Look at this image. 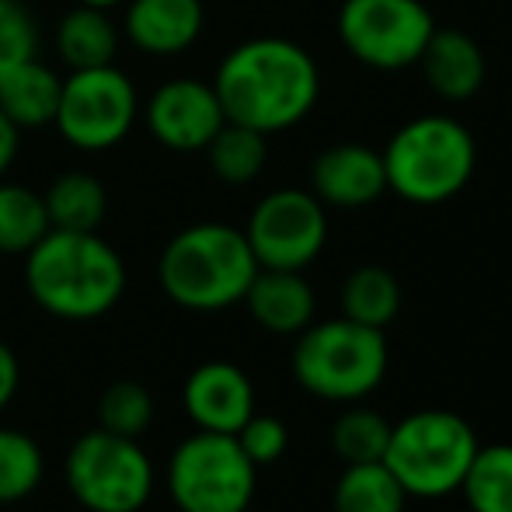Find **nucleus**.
<instances>
[{"mask_svg": "<svg viewBox=\"0 0 512 512\" xmlns=\"http://www.w3.org/2000/svg\"><path fill=\"white\" fill-rule=\"evenodd\" d=\"M46 460L28 432L0 429V506L21 502L39 488Z\"/></svg>", "mask_w": 512, "mask_h": 512, "instance_id": "a878e982", "label": "nucleus"}, {"mask_svg": "<svg viewBox=\"0 0 512 512\" xmlns=\"http://www.w3.org/2000/svg\"><path fill=\"white\" fill-rule=\"evenodd\" d=\"M98 422L115 436H143L154 422V398L136 380H115L112 387H105L102 401H98Z\"/></svg>", "mask_w": 512, "mask_h": 512, "instance_id": "cd10ccee", "label": "nucleus"}, {"mask_svg": "<svg viewBox=\"0 0 512 512\" xmlns=\"http://www.w3.org/2000/svg\"><path fill=\"white\" fill-rule=\"evenodd\" d=\"M335 25L345 53L380 74L415 67L436 32V18L422 0H342Z\"/></svg>", "mask_w": 512, "mask_h": 512, "instance_id": "9d476101", "label": "nucleus"}, {"mask_svg": "<svg viewBox=\"0 0 512 512\" xmlns=\"http://www.w3.org/2000/svg\"><path fill=\"white\" fill-rule=\"evenodd\" d=\"M115 49H119V28L102 7L77 4L56 25V53L70 70L105 67L115 60Z\"/></svg>", "mask_w": 512, "mask_h": 512, "instance_id": "6ab92c4d", "label": "nucleus"}, {"mask_svg": "<svg viewBox=\"0 0 512 512\" xmlns=\"http://www.w3.org/2000/svg\"><path fill=\"white\" fill-rule=\"evenodd\" d=\"M331 506L335 512H405L408 492L384 460L345 464L342 478L335 481Z\"/></svg>", "mask_w": 512, "mask_h": 512, "instance_id": "aec40b11", "label": "nucleus"}, {"mask_svg": "<svg viewBox=\"0 0 512 512\" xmlns=\"http://www.w3.org/2000/svg\"><path fill=\"white\" fill-rule=\"evenodd\" d=\"M380 157L387 192L411 206H443L471 185L478 143L453 115H415L387 140Z\"/></svg>", "mask_w": 512, "mask_h": 512, "instance_id": "20e7f679", "label": "nucleus"}, {"mask_svg": "<svg viewBox=\"0 0 512 512\" xmlns=\"http://www.w3.org/2000/svg\"><path fill=\"white\" fill-rule=\"evenodd\" d=\"M460 492L471 512H512V443L478 446Z\"/></svg>", "mask_w": 512, "mask_h": 512, "instance_id": "393cba45", "label": "nucleus"}, {"mask_svg": "<svg viewBox=\"0 0 512 512\" xmlns=\"http://www.w3.org/2000/svg\"><path fill=\"white\" fill-rule=\"evenodd\" d=\"M310 192L335 209L373 206L387 192L384 157L366 143H335L310 164Z\"/></svg>", "mask_w": 512, "mask_h": 512, "instance_id": "ddd939ff", "label": "nucleus"}, {"mask_svg": "<svg viewBox=\"0 0 512 512\" xmlns=\"http://www.w3.org/2000/svg\"><path fill=\"white\" fill-rule=\"evenodd\" d=\"M140 115V95L115 63L70 70L60 88L53 126L74 150L102 154L119 147Z\"/></svg>", "mask_w": 512, "mask_h": 512, "instance_id": "1a4fd4ad", "label": "nucleus"}, {"mask_svg": "<svg viewBox=\"0 0 512 512\" xmlns=\"http://www.w3.org/2000/svg\"><path fill=\"white\" fill-rule=\"evenodd\" d=\"M53 230H98L105 220V185L88 171H67L42 196Z\"/></svg>", "mask_w": 512, "mask_h": 512, "instance_id": "4be33fe9", "label": "nucleus"}, {"mask_svg": "<svg viewBox=\"0 0 512 512\" xmlns=\"http://www.w3.org/2000/svg\"><path fill=\"white\" fill-rule=\"evenodd\" d=\"M209 168L220 182L227 185H248L265 171L269 161V136L258 129L237 126V122H223L220 133L209 140L206 147Z\"/></svg>", "mask_w": 512, "mask_h": 512, "instance_id": "5701e85b", "label": "nucleus"}, {"mask_svg": "<svg viewBox=\"0 0 512 512\" xmlns=\"http://www.w3.org/2000/svg\"><path fill=\"white\" fill-rule=\"evenodd\" d=\"M387 439H391V422L373 408H349L331 425V450H335L345 464L384 460Z\"/></svg>", "mask_w": 512, "mask_h": 512, "instance_id": "bb28decb", "label": "nucleus"}, {"mask_svg": "<svg viewBox=\"0 0 512 512\" xmlns=\"http://www.w3.org/2000/svg\"><path fill=\"white\" fill-rule=\"evenodd\" d=\"M478 446V432L464 415L422 408L391 425L384 464L401 481L408 499H446L460 492Z\"/></svg>", "mask_w": 512, "mask_h": 512, "instance_id": "423d86ee", "label": "nucleus"}, {"mask_svg": "<svg viewBox=\"0 0 512 512\" xmlns=\"http://www.w3.org/2000/svg\"><path fill=\"white\" fill-rule=\"evenodd\" d=\"M182 405L185 415L196 422V429L234 436L255 415V387L241 366L213 359V363H203L189 373Z\"/></svg>", "mask_w": 512, "mask_h": 512, "instance_id": "4468645a", "label": "nucleus"}, {"mask_svg": "<svg viewBox=\"0 0 512 512\" xmlns=\"http://www.w3.org/2000/svg\"><path fill=\"white\" fill-rule=\"evenodd\" d=\"M18 380H21V366L14 359L11 345L0 342V411L11 405L14 391H18Z\"/></svg>", "mask_w": 512, "mask_h": 512, "instance_id": "7c9ffc66", "label": "nucleus"}, {"mask_svg": "<svg viewBox=\"0 0 512 512\" xmlns=\"http://www.w3.org/2000/svg\"><path fill=\"white\" fill-rule=\"evenodd\" d=\"M60 88L63 77L49 63H39L32 56L0 74V112L18 129L53 126L56 108H60Z\"/></svg>", "mask_w": 512, "mask_h": 512, "instance_id": "a211bd4d", "label": "nucleus"}, {"mask_svg": "<svg viewBox=\"0 0 512 512\" xmlns=\"http://www.w3.org/2000/svg\"><path fill=\"white\" fill-rule=\"evenodd\" d=\"M401 310V283L384 265H359L342 283V314L366 328H380L398 317Z\"/></svg>", "mask_w": 512, "mask_h": 512, "instance_id": "412c9836", "label": "nucleus"}, {"mask_svg": "<svg viewBox=\"0 0 512 512\" xmlns=\"http://www.w3.org/2000/svg\"><path fill=\"white\" fill-rule=\"evenodd\" d=\"M77 4H84V7H102V11H108V7L122 4V0H77Z\"/></svg>", "mask_w": 512, "mask_h": 512, "instance_id": "473e14b6", "label": "nucleus"}, {"mask_svg": "<svg viewBox=\"0 0 512 512\" xmlns=\"http://www.w3.org/2000/svg\"><path fill=\"white\" fill-rule=\"evenodd\" d=\"M227 122L272 136L293 129L321 98V70L300 42L258 35L234 46L213 77Z\"/></svg>", "mask_w": 512, "mask_h": 512, "instance_id": "f257e3e1", "label": "nucleus"}, {"mask_svg": "<svg viewBox=\"0 0 512 512\" xmlns=\"http://www.w3.org/2000/svg\"><path fill=\"white\" fill-rule=\"evenodd\" d=\"M49 230L39 192L0 178V255H28Z\"/></svg>", "mask_w": 512, "mask_h": 512, "instance_id": "b1692460", "label": "nucleus"}, {"mask_svg": "<svg viewBox=\"0 0 512 512\" xmlns=\"http://www.w3.org/2000/svg\"><path fill=\"white\" fill-rule=\"evenodd\" d=\"M255 485L258 467L227 432L199 429L171 453L168 488L182 512H248Z\"/></svg>", "mask_w": 512, "mask_h": 512, "instance_id": "0eeeda50", "label": "nucleus"}, {"mask_svg": "<svg viewBox=\"0 0 512 512\" xmlns=\"http://www.w3.org/2000/svg\"><path fill=\"white\" fill-rule=\"evenodd\" d=\"M18 143H21V129L0 112V178L7 175V168H11L14 157H18Z\"/></svg>", "mask_w": 512, "mask_h": 512, "instance_id": "2f4dec72", "label": "nucleus"}, {"mask_svg": "<svg viewBox=\"0 0 512 512\" xmlns=\"http://www.w3.org/2000/svg\"><path fill=\"white\" fill-rule=\"evenodd\" d=\"M387 338L380 328H366L349 317L310 321L297 335L293 377L321 401H363L387 377Z\"/></svg>", "mask_w": 512, "mask_h": 512, "instance_id": "39448f33", "label": "nucleus"}, {"mask_svg": "<svg viewBox=\"0 0 512 512\" xmlns=\"http://www.w3.org/2000/svg\"><path fill=\"white\" fill-rule=\"evenodd\" d=\"M39 49V28L18 0H0V74L32 60Z\"/></svg>", "mask_w": 512, "mask_h": 512, "instance_id": "c85d7f7f", "label": "nucleus"}, {"mask_svg": "<svg viewBox=\"0 0 512 512\" xmlns=\"http://www.w3.org/2000/svg\"><path fill=\"white\" fill-rule=\"evenodd\" d=\"M25 258L32 300L63 321L102 317L126 290L122 255L98 230H49Z\"/></svg>", "mask_w": 512, "mask_h": 512, "instance_id": "f03ea898", "label": "nucleus"}, {"mask_svg": "<svg viewBox=\"0 0 512 512\" xmlns=\"http://www.w3.org/2000/svg\"><path fill=\"white\" fill-rule=\"evenodd\" d=\"M203 0H129L122 32L140 53L178 56L203 35Z\"/></svg>", "mask_w": 512, "mask_h": 512, "instance_id": "dca6fc26", "label": "nucleus"}, {"mask_svg": "<svg viewBox=\"0 0 512 512\" xmlns=\"http://www.w3.org/2000/svg\"><path fill=\"white\" fill-rule=\"evenodd\" d=\"M321 199L307 189H276L251 209L248 248L258 269L304 272L328 244V213Z\"/></svg>", "mask_w": 512, "mask_h": 512, "instance_id": "9b49d317", "label": "nucleus"}, {"mask_svg": "<svg viewBox=\"0 0 512 512\" xmlns=\"http://www.w3.org/2000/svg\"><path fill=\"white\" fill-rule=\"evenodd\" d=\"M460 512H471V509H460Z\"/></svg>", "mask_w": 512, "mask_h": 512, "instance_id": "72a5a7b5", "label": "nucleus"}, {"mask_svg": "<svg viewBox=\"0 0 512 512\" xmlns=\"http://www.w3.org/2000/svg\"><path fill=\"white\" fill-rule=\"evenodd\" d=\"M143 119L161 147L175 154H199L220 133L227 115H223L213 84L199 77H171L150 95Z\"/></svg>", "mask_w": 512, "mask_h": 512, "instance_id": "f8f14e48", "label": "nucleus"}, {"mask_svg": "<svg viewBox=\"0 0 512 512\" xmlns=\"http://www.w3.org/2000/svg\"><path fill=\"white\" fill-rule=\"evenodd\" d=\"M415 67L443 102H471L488 77V60L478 39L460 28H436Z\"/></svg>", "mask_w": 512, "mask_h": 512, "instance_id": "2eb2a0df", "label": "nucleus"}, {"mask_svg": "<svg viewBox=\"0 0 512 512\" xmlns=\"http://www.w3.org/2000/svg\"><path fill=\"white\" fill-rule=\"evenodd\" d=\"M234 439L241 443V450L248 453V460L255 467L276 464V460L286 453V446H290L286 425L279 422L276 415H258V411L234 432Z\"/></svg>", "mask_w": 512, "mask_h": 512, "instance_id": "c756f323", "label": "nucleus"}, {"mask_svg": "<svg viewBox=\"0 0 512 512\" xmlns=\"http://www.w3.org/2000/svg\"><path fill=\"white\" fill-rule=\"evenodd\" d=\"M241 304H248L251 317L272 335H300L317 310L304 272L290 269H258Z\"/></svg>", "mask_w": 512, "mask_h": 512, "instance_id": "f3484780", "label": "nucleus"}, {"mask_svg": "<svg viewBox=\"0 0 512 512\" xmlns=\"http://www.w3.org/2000/svg\"><path fill=\"white\" fill-rule=\"evenodd\" d=\"M67 488L88 512H140L154 492V464L143 446L91 429L67 453Z\"/></svg>", "mask_w": 512, "mask_h": 512, "instance_id": "6e6552de", "label": "nucleus"}, {"mask_svg": "<svg viewBox=\"0 0 512 512\" xmlns=\"http://www.w3.org/2000/svg\"><path fill=\"white\" fill-rule=\"evenodd\" d=\"M258 262L244 230L230 223H192L178 230L161 251V290L185 310H227L241 304Z\"/></svg>", "mask_w": 512, "mask_h": 512, "instance_id": "7ed1b4c3", "label": "nucleus"}]
</instances>
